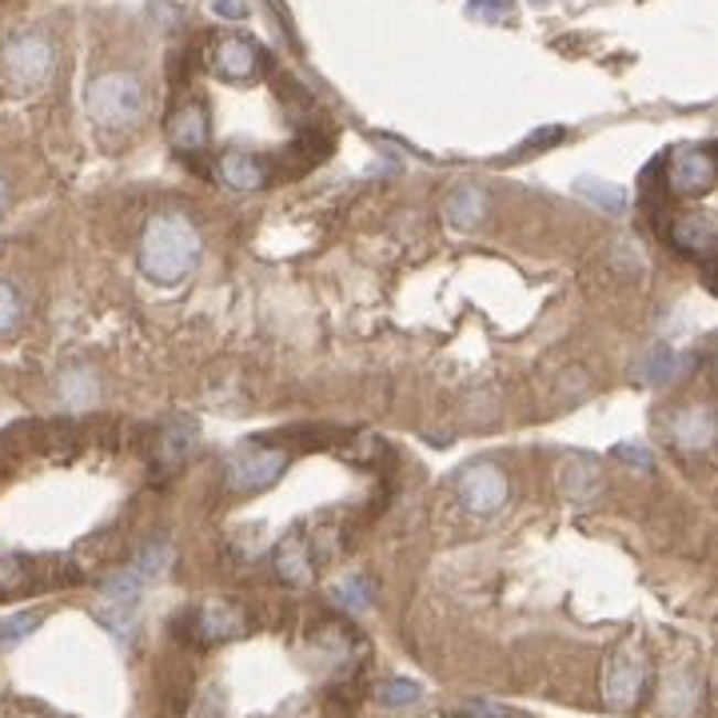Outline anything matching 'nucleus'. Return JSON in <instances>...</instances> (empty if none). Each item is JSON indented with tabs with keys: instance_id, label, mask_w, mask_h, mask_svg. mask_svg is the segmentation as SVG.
<instances>
[{
	"instance_id": "obj_23",
	"label": "nucleus",
	"mask_w": 718,
	"mask_h": 718,
	"mask_svg": "<svg viewBox=\"0 0 718 718\" xmlns=\"http://www.w3.org/2000/svg\"><path fill=\"white\" fill-rule=\"evenodd\" d=\"M36 626H41V614H36V611H24V614H12V619H0V646L9 651V646H17L21 639H29Z\"/></svg>"
},
{
	"instance_id": "obj_12",
	"label": "nucleus",
	"mask_w": 718,
	"mask_h": 718,
	"mask_svg": "<svg viewBox=\"0 0 718 718\" xmlns=\"http://www.w3.org/2000/svg\"><path fill=\"white\" fill-rule=\"evenodd\" d=\"M671 439H675V448L687 451V456L710 451V439H715V416H710V407L695 404V407H687V411H678L675 424H671Z\"/></svg>"
},
{
	"instance_id": "obj_13",
	"label": "nucleus",
	"mask_w": 718,
	"mask_h": 718,
	"mask_svg": "<svg viewBox=\"0 0 718 718\" xmlns=\"http://www.w3.org/2000/svg\"><path fill=\"white\" fill-rule=\"evenodd\" d=\"M487 216V192L479 184H459L448 200H443V219L456 232H475Z\"/></svg>"
},
{
	"instance_id": "obj_27",
	"label": "nucleus",
	"mask_w": 718,
	"mask_h": 718,
	"mask_svg": "<svg viewBox=\"0 0 718 718\" xmlns=\"http://www.w3.org/2000/svg\"><path fill=\"white\" fill-rule=\"evenodd\" d=\"M562 136H567V132H562V128H539V132H535L532 140H523V144L515 148L511 157H532V152H543V148H547V144H559Z\"/></svg>"
},
{
	"instance_id": "obj_2",
	"label": "nucleus",
	"mask_w": 718,
	"mask_h": 718,
	"mask_svg": "<svg viewBox=\"0 0 718 718\" xmlns=\"http://www.w3.org/2000/svg\"><path fill=\"white\" fill-rule=\"evenodd\" d=\"M84 105H88V116H93L100 128H132L140 116H144V84L132 73H100L88 93H84Z\"/></svg>"
},
{
	"instance_id": "obj_17",
	"label": "nucleus",
	"mask_w": 718,
	"mask_h": 718,
	"mask_svg": "<svg viewBox=\"0 0 718 718\" xmlns=\"http://www.w3.org/2000/svg\"><path fill=\"white\" fill-rule=\"evenodd\" d=\"M575 192L591 200L594 208H603L607 216H623V212H626V192H623V187L607 184V180H599V176H579V180H575Z\"/></svg>"
},
{
	"instance_id": "obj_21",
	"label": "nucleus",
	"mask_w": 718,
	"mask_h": 718,
	"mask_svg": "<svg viewBox=\"0 0 718 718\" xmlns=\"http://www.w3.org/2000/svg\"><path fill=\"white\" fill-rule=\"evenodd\" d=\"M61 392H64V404L68 407H88L96 399V379L76 367V372H68L61 379Z\"/></svg>"
},
{
	"instance_id": "obj_10",
	"label": "nucleus",
	"mask_w": 718,
	"mask_h": 718,
	"mask_svg": "<svg viewBox=\"0 0 718 718\" xmlns=\"http://www.w3.org/2000/svg\"><path fill=\"white\" fill-rule=\"evenodd\" d=\"M168 140L180 148V152H200L208 144V108L200 100H184L180 108H172L168 116Z\"/></svg>"
},
{
	"instance_id": "obj_29",
	"label": "nucleus",
	"mask_w": 718,
	"mask_h": 718,
	"mask_svg": "<svg viewBox=\"0 0 718 718\" xmlns=\"http://www.w3.org/2000/svg\"><path fill=\"white\" fill-rule=\"evenodd\" d=\"M212 9L219 17H228V21H244L248 17V0H212Z\"/></svg>"
},
{
	"instance_id": "obj_1",
	"label": "nucleus",
	"mask_w": 718,
	"mask_h": 718,
	"mask_svg": "<svg viewBox=\"0 0 718 718\" xmlns=\"http://www.w3.org/2000/svg\"><path fill=\"white\" fill-rule=\"evenodd\" d=\"M200 264V232L192 219L180 212H160L148 219L144 244H140V268L148 280L157 283H180L192 276Z\"/></svg>"
},
{
	"instance_id": "obj_25",
	"label": "nucleus",
	"mask_w": 718,
	"mask_h": 718,
	"mask_svg": "<svg viewBox=\"0 0 718 718\" xmlns=\"http://www.w3.org/2000/svg\"><path fill=\"white\" fill-rule=\"evenodd\" d=\"M695 695H698L695 675H675L671 683H666V698H671V707H675V710L695 707Z\"/></svg>"
},
{
	"instance_id": "obj_14",
	"label": "nucleus",
	"mask_w": 718,
	"mask_h": 718,
	"mask_svg": "<svg viewBox=\"0 0 718 718\" xmlns=\"http://www.w3.org/2000/svg\"><path fill=\"white\" fill-rule=\"evenodd\" d=\"M212 64H216V73L224 81H248L260 68V53H256V44L248 36H224L216 44V53H212Z\"/></svg>"
},
{
	"instance_id": "obj_3",
	"label": "nucleus",
	"mask_w": 718,
	"mask_h": 718,
	"mask_svg": "<svg viewBox=\"0 0 718 718\" xmlns=\"http://www.w3.org/2000/svg\"><path fill=\"white\" fill-rule=\"evenodd\" d=\"M4 68L21 88H36L56 73V49L41 32H21L4 44Z\"/></svg>"
},
{
	"instance_id": "obj_20",
	"label": "nucleus",
	"mask_w": 718,
	"mask_h": 718,
	"mask_svg": "<svg viewBox=\"0 0 718 718\" xmlns=\"http://www.w3.org/2000/svg\"><path fill=\"white\" fill-rule=\"evenodd\" d=\"M372 583L367 579H344V583H335V591H332V599L344 611H352V614H360V611H367L372 607Z\"/></svg>"
},
{
	"instance_id": "obj_8",
	"label": "nucleus",
	"mask_w": 718,
	"mask_h": 718,
	"mask_svg": "<svg viewBox=\"0 0 718 718\" xmlns=\"http://www.w3.org/2000/svg\"><path fill=\"white\" fill-rule=\"evenodd\" d=\"M196 424L192 419H172V424L160 427L157 436V448H152V463H157L160 475H168V471H180L192 459V451H196Z\"/></svg>"
},
{
	"instance_id": "obj_9",
	"label": "nucleus",
	"mask_w": 718,
	"mask_h": 718,
	"mask_svg": "<svg viewBox=\"0 0 718 718\" xmlns=\"http://www.w3.org/2000/svg\"><path fill=\"white\" fill-rule=\"evenodd\" d=\"M663 228H666V239H671L678 251L698 256V260H707L710 248H715V219H710L707 212H690V216L666 219Z\"/></svg>"
},
{
	"instance_id": "obj_6",
	"label": "nucleus",
	"mask_w": 718,
	"mask_h": 718,
	"mask_svg": "<svg viewBox=\"0 0 718 718\" xmlns=\"http://www.w3.org/2000/svg\"><path fill=\"white\" fill-rule=\"evenodd\" d=\"M288 471V451L280 448H244L239 456H232L228 463V487L232 491H264Z\"/></svg>"
},
{
	"instance_id": "obj_7",
	"label": "nucleus",
	"mask_w": 718,
	"mask_h": 718,
	"mask_svg": "<svg viewBox=\"0 0 718 718\" xmlns=\"http://www.w3.org/2000/svg\"><path fill=\"white\" fill-rule=\"evenodd\" d=\"M507 475L503 468L487 463V459H479V463H468V468L459 471V500L468 503V511L475 515H491V511H500L507 503Z\"/></svg>"
},
{
	"instance_id": "obj_16",
	"label": "nucleus",
	"mask_w": 718,
	"mask_h": 718,
	"mask_svg": "<svg viewBox=\"0 0 718 718\" xmlns=\"http://www.w3.org/2000/svg\"><path fill=\"white\" fill-rule=\"evenodd\" d=\"M219 176H224L228 187H236V192H256V187L268 184V164L260 157H251V152H224Z\"/></svg>"
},
{
	"instance_id": "obj_19",
	"label": "nucleus",
	"mask_w": 718,
	"mask_h": 718,
	"mask_svg": "<svg viewBox=\"0 0 718 718\" xmlns=\"http://www.w3.org/2000/svg\"><path fill=\"white\" fill-rule=\"evenodd\" d=\"M675 372H678V360H675V352H671V347H655V352H646L643 364H639V379H643V384H651V387L671 384V379H675Z\"/></svg>"
},
{
	"instance_id": "obj_15",
	"label": "nucleus",
	"mask_w": 718,
	"mask_h": 718,
	"mask_svg": "<svg viewBox=\"0 0 718 718\" xmlns=\"http://www.w3.org/2000/svg\"><path fill=\"white\" fill-rule=\"evenodd\" d=\"M312 547L303 543V535H283L280 547H276V575H280L283 583L292 587H308L315 575V562H312Z\"/></svg>"
},
{
	"instance_id": "obj_11",
	"label": "nucleus",
	"mask_w": 718,
	"mask_h": 718,
	"mask_svg": "<svg viewBox=\"0 0 718 718\" xmlns=\"http://www.w3.org/2000/svg\"><path fill=\"white\" fill-rule=\"evenodd\" d=\"M196 631L204 643H232V639H239L248 631V619H244L239 607L224 603V599H212V603L200 607Z\"/></svg>"
},
{
	"instance_id": "obj_4",
	"label": "nucleus",
	"mask_w": 718,
	"mask_h": 718,
	"mask_svg": "<svg viewBox=\"0 0 718 718\" xmlns=\"http://www.w3.org/2000/svg\"><path fill=\"white\" fill-rule=\"evenodd\" d=\"M663 184L675 196H703V192H710L715 187V157H710V148L707 144L675 148L663 160Z\"/></svg>"
},
{
	"instance_id": "obj_26",
	"label": "nucleus",
	"mask_w": 718,
	"mask_h": 718,
	"mask_svg": "<svg viewBox=\"0 0 718 718\" xmlns=\"http://www.w3.org/2000/svg\"><path fill=\"white\" fill-rule=\"evenodd\" d=\"M468 17H471V21H483V24L507 21L511 0H468Z\"/></svg>"
},
{
	"instance_id": "obj_28",
	"label": "nucleus",
	"mask_w": 718,
	"mask_h": 718,
	"mask_svg": "<svg viewBox=\"0 0 718 718\" xmlns=\"http://www.w3.org/2000/svg\"><path fill=\"white\" fill-rule=\"evenodd\" d=\"M614 456L623 459V463H631L635 471H655V459H651V451L639 448V443H623V448L614 451Z\"/></svg>"
},
{
	"instance_id": "obj_5",
	"label": "nucleus",
	"mask_w": 718,
	"mask_h": 718,
	"mask_svg": "<svg viewBox=\"0 0 718 718\" xmlns=\"http://www.w3.org/2000/svg\"><path fill=\"white\" fill-rule=\"evenodd\" d=\"M646 658L643 651L635 646H623V651H614L611 663H607V675H603V698L611 710H635L639 698L646 690Z\"/></svg>"
},
{
	"instance_id": "obj_18",
	"label": "nucleus",
	"mask_w": 718,
	"mask_h": 718,
	"mask_svg": "<svg viewBox=\"0 0 718 718\" xmlns=\"http://www.w3.org/2000/svg\"><path fill=\"white\" fill-rule=\"evenodd\" d=\"M599 483H603V475H599V463H591V459H571L567 471H562V487H567V495H575V500L599 495Z\"/></svg>"
},
{
	"instance_id": "obj_22",
	"label": "nucleus",
	"mask_w": 718,
	"mask_h": 718,
	"mask_svg": "<svg viewBox=\"0 0 718 718\" xmlns=\"http://www.w3.org/2000/svg\"><path fill=\"white\" fill-rule=\"evenodd\" d=\"M419 698H424V690H419V683H411V678H392V683L379 687V703L392 710L416 707Z\"/></svg>"
},
{
	"instance_id": "obj_24",
	"label": "nucleus",
	"mask_w": 718,
	"mask_h": 718,
	"mask_svg": "<svg viewBox=\"0 0 718 718\" xmlns=\"http://www.w3.org/2000/svg\"><path fill=\"white\" fill-rule=\"evenodd\" d=\"M21 315H24V300H21V292H17L12 283L0 280V335L17 332V323H21Z\"/></svg>"
},
{
	"instance_id": "obj_30",
	"label": "nucleus",
	"mask_w": 718,
	"mask_h": 718,
	"mask_svg": "<svg viewBox=\"0 0 718 718\" xmlns=\"http://www.w3.org/2000/svg\"><path fill=\"white\" fill-rule=\"evenodd\" d=\"M4 200H9V184H4V176H0V208H4Z\"/></svg>"
}]
</instances>
